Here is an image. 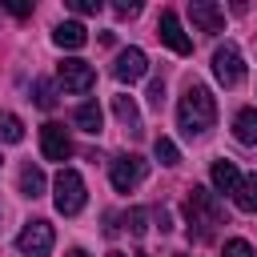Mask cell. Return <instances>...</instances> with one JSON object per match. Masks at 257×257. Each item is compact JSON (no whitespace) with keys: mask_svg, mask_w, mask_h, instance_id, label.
I'll list each match as a JSON object with an SVG mask.
<instances>
[{"mask_svg":"<svg viewBox=\"0 0 257 257\" xmlns=\"http://www.w3.org/2000/svg\"><path fill=\"white\" fill-rule=\"evenodd\" d=\"M177 120H181V128L189 133V137H201V133H209L213 128V120H217V100H213V92L205 88V84H185V96H181V104H177Z\"/></svg>","mask_w":257,"mask_h":257,"instance_id":"obj_1","label":"cell"},{"mask_svg":"<svg viewBox=\"0 0 257 257\" xmlns=\"http://www.w3.org/2000/svg\"><path fill=\"white\" fill-rule=\"evenodd\" d=\"M185 217H189V237H193V229H197V237H209L213 225H221V201L209 189L193 185L185 197Z\"/></svg>","mask_w":257,"mask_h":257,"instance_id":"obj_2","label":"cell"},{"mask_svg":"<svg viewBox=\"0 0 257 257\" xmlns=\"http://www.w3.org/2000/svg\"><path fill=\"white\" fill-rule=\"evenodd\" d=\"M84 177L76 169H60L56 181H52V201H56V213L60 217H76L84 209Z\"/></svg>","mask_w":257,"mask_h":257,"instance_id":"obj_3","label":"cell"},{"mask_svg":"<svg viewBox=\"0 0 257 257\" xmlns=\"http://www.w3.org/2000/svg\"><path fill=\"white\" fill-rule=\"evenodd\" d=\"M52 241H56L52 225H48L44 217H36V221H28V225L20 229V237H16V249H20L24 257H48Z\"/></svg>","mask_w":257,"mask_h":257,"instance_id":"obj_4","label":"cell"},{"mask_svg":"<svg viewBox=\"0 0 257 257\" xmlns=\"http://www.w3.org/2000/svg\"><path fill=\"white\" fill-rule=\"evenodd\" d=\"M145 173H149V165L137 157V153H120L112 165H108V177H112V189H120V193H133L141 181H145Z\"/></svg>","mask_w":257,"mask_h":257,"instance_id":"obj_5","label":"cell"},{"mask_svg":"<svg viewBox=\"0 0 257 257\" xmlns=\"http://www.w3.org/2000/svg\"><path fill=\"white\" fill-rule=\"evenodd\" d=\"M213 76H217L225 88H237V84L245 80V60H241L237 44H221V48L213 52Z\"/></svg>","mask_w":257,"mask_h":257,"instance_id":"obj_6","label":"cell"},{"mask_svg":"<svg viewBox=\"0 0 257 257\" xmlns=\"http://www.w3.org/2000/svg\"><path fill=\"white\" fill-rule=\"evenodd\" d=\"M56 80H60L64 92H88V88L96 84V72H92L88 60L68 56V60H60V68H56Z\"/></svg>","mask_w":257,"mask_h":257,"instance_id":"obj_7","label":"cell"},{"mask_svg":"<svg viewBox=\"0 0 257 257\" xmlns=\"http://www.w3.org/2000/svg\"><path fill=\"white\" fill-rule=\"evenodd\" d=\"M157 36H161L177 56H189V52H193V40L185 36V28H181V20H177V12H173V8H165V12H161V20H157Z\"/></svg>","mask_w":257,"mask_h":257,"instance_id":"obj_8","label":"cell"},{"mask_svg":"<svg viewBox=\"0 0 257 257\" xmlns=\"http://www.w3.org/2000/svg\"><path fill=\"white\" fill-rule=\"evenodd\" d=\"M149 72V56L141 52V48H124V52H116V60H112V76L120 80V84H133V80H141Z\"/></svg>","mask_w":257,"mask_h":257,"instance_id":"obj_9","label":"cell"},{"mask_svg":"<svg viewBox=\"0 0 257 257\" xmlns=\"http://www.w3.org/2000/svg\"><path fill=\"white\" fill-rule=\"evenodd\" d=\"M40 149H44L48 161H68V157H72V137L64 133V124L48 120V124L40 128Z\"/></svg>","mask_w":257,"mask_h":257,"instance_id":"obj_10","label":"cell"},{"mask_svg":"<svg viewBox=\"0 0 257 257\" xmlns=\"http://www.w3.org/2000/svg\"><path fill=\"white\" fill-rule=\"evenodd\" d=\"M189 16H193V24L201 28V32H221L225 28V12L213 4V0H189Z\"/></svg>","mask_w":257,"mask_h":257,"instance_id":"obj_11","label":"cell"},{"mask_svg":"<svg viewBox=\"0 0 257 257\" xmlns=\"http://www.w3.org/2000/svg\"><path fill=\"white\" fill-rule=\"evenodd\" d=\"M52 40H56V48H84L88 32H84V24H76V20H60V24L52 28Z\"/></svg>","mask_w":257,"mask_h":257,"instance_id":"obj_12","label":"cell"},{"mask_svg":"<svg viewBox=\"0 0 257 257\" xmlns=\"http://www.w3.org/2000/svg\"><path fill=\"white\" fill-rule=\"evenodd\" d=\"M72 120H76V128L80 133H100V124H104V112H100V104L96 100H84V104H76V112H72Z\"/></svg>","mask_w":257,"mask_h":257,"instance_id":"obj_13","label":"cell"},{"mask_svg":"<svg viewBox=\"0 0 257 257\" xmlns=\"http://www.w3.org/2000/svg\"><path fill=\"white\" fill-rule=\"evenodd\" d=\"M209 177H213V189L217 193H237V185H241V169L233 161H217Z\"/></svg>","mask_w":257,"mask_h":257,"instance_id":"obj_14","label":"cell"},{"mask_svg":"<svg viewBox=\"0 0 257 257\" xmlns=\"http://www.w3.org/2000/svg\"><path fill=\"white\" fill-rule=\"evenodd\" d=\"M233 137L241 145H257V108H241L233 120Z\"/></svg>","mask_w":257,"mask_h":257,"instance_id":"obj_15","label":"cell"},{"mask_svg":"<svg viewBox=\"0 0 257 257\" xmlns=\"http://www.w3.org/2000/svg\"><path fill=\"white\" fill-rule=\"evenodd\" d=\"M233 205H237L241 213H257V173L241 177V185H237V193H233Z\"/></svg>","mask_w":257,"mask_h":257,"instance_id":"obj_16","label":"cell"},{"mask_svg":"<svg viewBox=\"0 0 257 257\" xmlns=\"http://www.w3.org/2000/svg\"><path fill=\"white\" fill-rule=\"evenodd\" d=\"M112 112H116L120 124H128L133 133H141V112H137V100H133V96H124V92L112 96Z\"/></svg>","mask_w":257,"mask_h":257,"instance_id":"obj_17","label":"cell"},{"mask_svg":"<svg viewBox=\"0 0 257 257\" xmlns=\"http://www.w3.org/2000/svg\"><path fill=\"white\" fill-rule=\"evenodd\" d=\"M20 193L32 197V201L44 193V173H40L36 165H24V169H20Z\"/></svg>","mask_w":257,"mask_h":257,"instance_id":"obj_18","label":"cell"},{"mask_svg":"<svg viewBox=\"0 0 257 257\" xmlns=\"http://www.w3.org/2000/svg\"><path fill=\"white\" fill-rule=\"evenodd\" d=\"M0 141H8V145H20V141H24V124H20V116L0 112Z\"/></svg>","mask_w":257,"mask_h":257,"instance_id":"obj_19","label":"cell"},{"mask_svg":"<svg viewBox=\"0 0 257 257\" xmlns=\"http://www.w3.org/2000/svg\"><path fill=\"white\" fill-rule=\"evenodd\" d=\"M153 153H157L161 165H177V161H181V153H177V145H173L169 137H157V141H153Z\"/></svg>","mask_w":257,"mask_h":257,"instance_id":"obj_20","label":"cell"},{"mask_svg":"<svg viewBox=\"0 0 257 257\" xmlns=\"http://www.w3.org/2000/svg\"><path fill=\"white\" fill-rule=\"evenodd\" d=\"M32 92H36V104H40V108H52V104H56V88H52V80H36Z\"/></svg>","mask_w":257,"mask_h":257,"instance_id":"obj_21","label":"cell"},{"mask_svg":"<svg viewBox=\"0 0 257 257\" xmlns=\"http://www.w3.org/2000/svg\"><path fill=\"white\" fill-rule=\"evenodd\" d=\"M145 217H149L145 209H128V213H124V229H128L133 237H141V233H145Z\"/></svg>","mask_w":257,"mask_h":257,"instance_id":"obj_22","label":"cell"},{"mask_svg":"<svg viewBox=\"0 0 257 257\" xmlns=\"http://www.w3.org/2000/svg\"><path fill=\"white\" fill-rule=\"evenodd\" d=\"M221 257H253V245H249V241H241V237H233V241H225Z\"/></svg>","mask_w":257,"mask_h":257,"instance_id":"obj_23","label":"cell"},{"mask_svg":"<svg viewBox=\"0 0 257 257\" xmlns=\"http://www.w3.org/2000/svg\"><path fill=\"white\" fill-rule=\"evenodd\" d=\"M68 8L80 12V16H96L100 12V0H68Z\"/></svg>","mask_w":257,"mask_h":257,"instance_id":"obj_24","label":"cell"},{"mask_svg":"<svg viewBox=\"0 0 257 257\" xmlns=\"http://www.w3.org/2000/svg\"><path fill=\"white\" fill-rule=\"evenodd\" d=\"M149 104H153V108L165 104V80H153V84H149Z\"/></svg>","mask_w":257,"mask_h":257,"instance_id":"obj_25","label":"cell"},{"mask_svg":"<svg viewBox=\"0 0 257 257\" xmlns=\"http://www.w3.org/2000/svg\"><path fill=\"white\" fill-rule=\"evenodd\" d=\"M137 12H141L137 0H120V4H116V16H120V20H128V16H137Z\"/></svg>","mask_w":257,"mask_h":257,"instance_id":"obj_26","label":"cell"},{"mask_svg":"<svg viewBox=\"0 0 257 257\" xmlns=\"http://www.w3.org/2000/svg\"><path fill=\"white\" fill-rule=\"evenodd\" d=\"M8 12H12V16H28V12H32V4H8Z\"/></svg>","mask_w":257,"mask_h":257,"instance_id":"obj_27","label":"cell"},{"mask_svg":"<svg viewBox=\"0 0 257 257\" xmlns=\"http://www.w3.org/2000/svg\"><path fill=\"white\" fill-rule=\"evenodd\" d=\"M68 257H88V253L84 249H68Z\"/></svg>","mask_w":257,"mask_h":257,"instance_id":"obj_28","label":"cell"},{"mask_svg":"<svg viewBox=\"0 0 257 257\" xmlns=\"http://www.w3.org/2000/svg\"><path fill=\"white\" fill-rule=\"evenodd\" d=\"M108 257H124V253H120V249H112V253H108Z\"/></svg>","mask_w":257,"mask_h":257,"instance_id":"obj_29","label":"cell"},{"mask_svg":"<svg viewBox=\"0 0 257 257\" xmlns=\"http://www.w3.org/2000/svg\"><path fill=\"white\" fill-rule=\"evenodd\" d=\"M137 257H149V253H137Z\"/></svg>","mask_w":257,"mask_h":257,"instance_id":"obj_30","label":"cell"},{"mask_svg":"<svg viewBox=\"0 0 257 257\" xmlns=\"http://www.w3.org/2000/svg\"><path fill=\"white\" fill-rule=\"evenodd\" d=\"M177 257H189V253H177Z\"/></svg>","mask_w":257,"mask_h":257,"instance_id":"obj_31","label":"cell"},{"mask_svg":"<svg viewBox=\"0 0 257 257\" xmlns=\"http://www.w3.org/2000/svg\"><path fill=\"white\" fill-rule=\"evenodd\" d=\"M0 161H4V157H0Z\"/></svg>","mask_w":257,"mask_h":257,"instance_id":"obj_32","label":"cell"}]
</instances>
